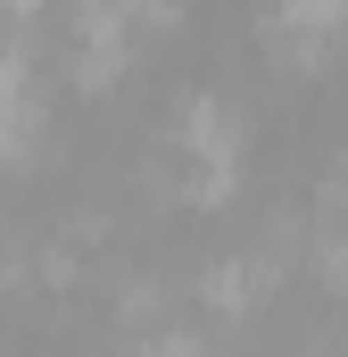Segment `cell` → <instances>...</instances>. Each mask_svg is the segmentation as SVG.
Listing matches in <instances>:
<instances>
[{
	"label": "cell",
	"mask_w": 348,
	"mask_h": 357,
	"mask_svg": "<svg viewBox=\"0 0 348 357\" xmlns=\"http://www.w3.org/2000/svg\"><path fill=\"white\" fill-rule=\"evenodd\" d=\"M258 50L282 75H332L348 59V0H274L258 17Z\"/></svg>",
	"instance_id": "cell-1"
}]
</instances>
